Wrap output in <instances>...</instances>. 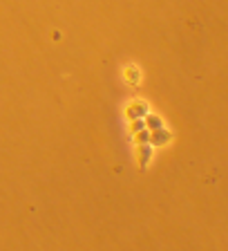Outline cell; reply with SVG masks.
Here are the masks:
<instances>
[{"label":"cell","mask_w":228,"mask_h":251,"mask_svg":"<svg viewBox=\"0 0 228 251\" xmlns=\"http://www.w3.org/2000/svg\"><path fill=\"white\" fill-rule=\"evenodd\" d=\"M150 112V103L141 97H135L130 99L128 105H125V119L128 121H135V119H145V115Z\"/></svg>","instance_id":"cell-1"},{"label":"cell","mask_w":228,"mask_h":251,"mask_svg":"<svg viewBox=\"0 0 228 251\" xmlns=\"http://www.w3.org/2000/svg\"><path fill=\"white\" fill-rule=\"evenodd\" d=\"M123 81H125V85H128V88L139 90L141 81H143V72H141L139 65H135V63H128V65L123 68Z\"/></svg>","instance_id":"cell-2"},{"label":"cell","mask_w":228,"mask_h":251,"mask_svg":"<svg viewBox=\"0 0 228 251\" xmlns=\"http://www.w3.org/2000/svg\"><path fill=\"white\" fill-rule=\"evenodd\" d=\"M137 162H139V171L145 173L148 171V166H150L152 162V155H155V148H152V144H137Z\"/></svg>","instance_id":"cell-3"},{"label":"cell","mask_w":228,"mask_h":251,"mask_svg":"<svg viewBox=\"0 0 228 251\" xmlns=\"http://www.w3.org/2000/svg\"><path fill=\"white\" fill-rule=\"evenodd\" d=\"M172 139H175V135H172V130H168L166 126H163V128H159V130H152V132H150V144H152V148L168 146Z\"/></svg>","instance_id":"cell-4"},{"label":"cell","mask_w":228,"mask_h":251,"mask_svg":"<svg viewBox=\"0 0 228 251\" xmlns=\"http://www.w3.org/2000/svg\"><path fill=\"white\" fill-rule=\"evenodd\" d=\"M145 128H148V130H159V128H163V126H166V121H163V117L161 115H157V112H148V115H145Z\"/></svg>","instance_id":"cell-5"},{"label":"cell","mask_w":228,"mask_h":251,"mask_svg":"<svg viewBox=\"0 0 228 251\" xmlns=\"http://www.w3.org/2000/svg\"><path fill=\"white\" fill-rule=\"evenodd\" d=\"M130 139H135V144H150V130L143 128V130L137 132V135H132Z\"/></svg>","instance_id":"cell-6"},{"label":"cell","mask_w":228,"mask_h":251,"mask_svg":"<svg viewBox=\"0 0 228 251\" xmlns=\"http://www.w3.org/2000/svg\"><path fill=\"white\" fill-rule=\"evenodd\" d=\"M145 128V121L143 119H135V121H130V137L137 135V132H141Z\"/></svg>","instance_id":"cell-7"}]
</instances>
